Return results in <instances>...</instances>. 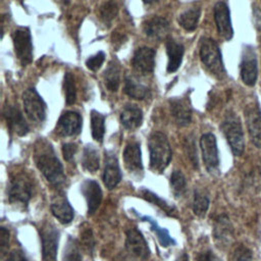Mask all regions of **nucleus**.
I'll list each match as a JSON object with an SVG mask.
<instances>
[{
  "label": "nucleus",
  "instance_id": "f257e3e1",
  "mask_svg": "<svg viewBox=\"0 0 261 261\" xmlns=\"http://www.w3.org/2000/svg\"><path fill=\"white\" fill-rule=\"evenodd\" d=\"M34 160L45 176L53 186H60L65 180L62 164L60 163L52 145L45 139H39L35 144Z\"/></svg>",
  "mask_w": 261,
  "mask_h": 261
},
{
  "label": "nucleus",
  "instance_id": "f03ea898",
  "mask_svg": "<svg viewBox=\"0 0 261 261\" xmlns=\"http://www.w3.org/2000/svg\"><path fill=\"white\" fill-rule=\"evenodd\" d=\"M150 152V167L154 172H162L171 160V148L167 137L160 132H154L148 140Z\"/></svg>",
  "mask_w": 261,
  "mask_h": 261
},
{
  "label": "nucleus",
  "instance_id": "7ed1b4c3",
  "mask_svg": "<svg viewBox=\"0 0 261 261\" xmlns=\"http://www.w3.org/2000/svg\"><path fill=\"white\" fill-rule=\"evenodd\" d=\"M200 58L207 70L218 79L225 76V68L222 62L221 52L217 43L210 38H202L200 41Z\"/></svg>",
  "mask_w": 261,
  "mask_h": 261
},
{
  "label": "nucleus",
  "instance_id": "20e7f679",
  "mask_svg": "<svg viewBox=\"0 0 261 261\" xmlns=\"http://www.w3.org/2000/svg\"><path fill=\"white\" fill-rule=\"evenodd\" d=\"M220 127L233 155L241 156L244 153L245 140L241 120L238 115L232 111L227 112Z\"/></svg>",
  "mask_w": 261,
  "mask_h": 261
},
{
  "label": "nucleus",
  "instance_id": "39448f33",
  "mask_svg": "<svg viewBox=\"0 0 261 261\" xmlns=\"http://www.w3.org/2000/svg\"><path fill=\"white\" fill-rule=\"evenodd\" d=\"M33 196V182L31 177L19 172L13 175L8 186V199L13 205L25 207Z\"/></svg>",
  "mask_w": 261,
  "mask_h": 261
},
{
  "label": "nucleus",
  "instance_id": "423d86ee",
  "mask_svg": "<svg viewBox=\"0 0 261 261\" xmlns=\"http://www.w3.org/2000/svg\"><path fill=\"white\" fill-rule=\"evenodd\" d=\"M150 255L148 244L136 227H129L126 230L125 239V261H144Z\"/></svg>",
  "mask_w": 261,
  "mask_h": 261
},
{
  "label": "nucleus",
  "instance_id": "0eeeda50",
  "mask_svg": "<svg viewBox=\"0 0 261 261\" xmlns=\"http://www.w3.org/2000/svg\"><path fill=\"white\" fill-rule=\"evenodd\" d=\"M22 102L24 112L30 120L35 123H42L46 119V103L36 89H27L22 94Z\"/></svg>",
  "mask_w": 261,
  "mask_h": 261
},
{
  "label": "nucleus",
  "instance_id": "6e6552de",
  "mask_svg": "<svg viewBox=\"0 0 261 261\" xmlns=\"http://www.w3.org/2000/svg\"><path fill=\"white\" fill-rule=\"evenodd\" d=\"M15 54L21 63L25 66L33 60V43L30 30L24 27L17 28L12 34Z\"/></svg>",
  "mask_w": 261,
  "mask_h": 261
},
{
  "label": "nucleus",
  "instance_id": "1a4fd4ad",
  "mask_svg": "<svg viewBox=\"0 0 261 261\" xmlns=\"http://www.w3.org/2000/svg\"><path fill=\"white\" fill-rule=\"evenodd\" d=\"M200 148L206 169L212 174L217 173L219 170V156L215 136L211 133L204 134L200 139Z\"/></svg>",
  "mask_w": 261,
  "mask_h": 261
},
{
  "label": "nucleus",
  "instance_id": "9d476101",
  "mask_svg": "<svg viewBox=\"0 0 261 261\" xmlns=\"http://www.w3.org/2000/svg\"><path fill=\"white\" fill-rule=\"evenodd\" d=\"M42 241V256L44 261H56L59 231L54 224L46 222L40 229Z\"/></svg>",
  "mask_w": 261,
  "mask_h": 261
},
{
  "label": "nucleus",
  "instance_id": "9b49d317",
  "mask_svg": "<svg viewBox=\"0 0 261 261\" xmlns=\"http://www.w3.org/2000/svg\"><path fill=\"white\" fill-rule=\"evenodd\" d=\"M241 77L245 85L253 87L258 76L257 55L253 47L245 46L242 52V60L240 64Z\"/></svg>",
  "mask_w": 261,
  "mask_h": 261
},
{
  "label": "nucleus",
  "instance_id": "f8f14e48",
  "mask_svg": "<svg viewBox=\"0 0 261 261\" xmlns=\"http://www.w3.org/2000/svg\"><path fill=\"white\" fill-rule=\"evenodd\" d=\"M244 113L251 141L256 147L261 148V109L258 103L248 104Z\"/></svg>",
  "mask_w": 261,
  "mask_h": 261
},
{
  "label": "nucleus",
  "instance_id": "ddd939ff",
  "mask_svg": "<svg viewBox=\"0 0 261 261\" xmlns=\"http://www.w3.org/2000/svg\"><path fill=\"white\" fill-rule=\"evenodd\" d=\"M3 115L7 127L11 134H14L18 137H23L29 133L30 127L18 107L14 105L5 106Z\"/></svg>",
  "mask_w": 261,
  "mask_h": 261
},
{
  "label": "nucleus",
  "instance_id": "4468645a",
  "mask_svg": "<svg viewBox=\"0 0 261 261\" xmlns=\"http://www.w3.org/2000/svg\"><path fill=\"white\" fill-rule=\"evenodd\" d=\"M82 116L75 111H66L61 114L56 124V133L62 137H72L81 133Z\"/></svg>",
  "mask_w": 261,
  "mask_h": 261
},
{
  "label": "nucleus",
  "instance_id": "2eb2a0df",
  "mask_svg": "<svg viewBox=\"0 0 261 261\" xmlns=\"http://www.w3.org/2000/svg\"><path fill=\"white\" fill-rule=\"evenodd\" d=\"M214 20L216 23V28L218 34L225 40H230L233 36V30L230 21V13L227 5L219 1L214 5L213 9Z\"/></svg>",
  "mask_w": 261,
  "mask_h": 261
},
{
  "label": "nucleus",
  "instance_id": "dca6fc26",
  "mask_svg": "<svg viewBox=\"0 0 261 261\" xmlns=\"http://www.w3.org/2000/svg\"><path fill=\"white\" fill-rule=\"evenodd\" d=\"M171 115L178 126H186L192 120V108L188 98L174 97L169 100Z\"/></svg>",
  "mask_w": 261,
  "mask_h": 261
},
{
  "label": "nucleus",
  "instance_id": "f3484780",
  "mask_svg": "<svg viewBox=\"0 0 261 261\" xmlns=\"http://www.w3.org/2000/svg\"><path fill=\"white\" fill-rule=\"evenodd\" d=\"M121 171L117 157L112 152H105V167L103 172V181L109 190L114 189L121 180Z\"/></svg>",
  "mask_w": 261,
  "mask_h": 261
},
{
  "label": "nucleus",
  "instance_id": "a211bd4d",
  "mask_svg": "<svg viewBox=\"0 0 261 261\" xmlns=\"http://www.w3.org/2000/svg\"><path fill=\"white\" fill-rule=\"evenodd\" d=\"M155 50L149 47H141L134 53L132 64L136 71L141 73H149L155 67Z\"/></svg>",
  "mask_w": 261,
  "mask_h": 261
},
{
  "label": "nucleus",
  "instance_id": "6ab92c4d",
  "mask_svg": "<svg viewBox=\"0 0 261 261\" xmlns=\"http://www.w3.org/2000/svg\"><path fill=\"white\" fill-rule=\"evenodd\" d=\"M81 192L87 202L88 214H94L99 208L103 196L99 184L94 179H86L81 186Z\"/></svg>",
  "mask_w": 261,
  "mask_h": 261
},
{
  "label": "nucleus",
  "instance_id": "aec40b11",
  "mask_svg": "<svg viewBox=\"0 0 261 261\" xmlns=\"http://www.w3.org/2000/svg\"><path fill=\"white\" fill-rule=\"evenodd\" d=\"M51 212L62 224L69 223L74 216V211L63 193L57 194L51 201Z\"/></svg>",
  "mask_w": 261,
  "mask_h": 261
},
{
  "label": "nucleus",
  "instance_id": "412c9836",
  "mask_svg": "<svg viewBox=\"0 0 261 261\" xmlns=\"http://www.w3.org/2000/svg\"><path fill=\"white\" fill-rule=\"evenodd\" d=\"M123 162L129 173L138 175L143 172L142 153L139 143L132 142L125 146L123 151Z\"/></svg>",
  "mask_w": 261,
  "mask_h": 261
},
{
  "label": "nucleus",
  "instance_id": "4be33fe9",
  "mask_svg": "<svg viewBox=\"0 0 261 261\" xmlns=\"http://www.w3.org/2000/svg\"><path fill=\"white\" fill-rule=\"evenodd\" d=\"M213 236L219 247H226L233 236V227L226 215H219L214 222Z\"/></svg>",
  "mask_w": 261,
  "mask_h": 261
},
{
  "label": "nucleus",
  "instance_id": "5701e85b",
  "mask_svg": "<svg viewBox=\"0 0 261 261\" xmlns=\"http://www.w3.org/2000/svg\"><path fill=\"white\" fill-rule=\"evenodd\" d=\"M169 22L161 16H153L144 22L143 31L146 36L155 40H162L169 33Z\"/></svg>",
  "mask_w": 261,
  "mask_h": 261
},
{
  "label": "nucleus",
  "instance_id": "b1692460",
  "mask_svg": "<svg viewBox=\"0 0 261 261\" xmlns=\"http://www.w3.org/2000/svg\"><path fill=\"white\" fill-rule=\"evenodd\" d=\"M166 53L168 56V63H167V71L174 72L180 66L182 56L185 53V48L182 44L177 43L175 40L168 38L165 43Z\"/></svg>",
  "mask_w": 261,
  "mask_h": 261
},
{
  "label": "nucleus",
  "instance_id": "393cba45",
  "mask_svg": "<svg viewBox=\"0 0 261 261\" xmlns=\"http://www.w3.org/2000/svg\"><path fill=\"white\" fill-rule=\"evenodd\" d=\"M120 121L126 129H137L143 122V112L141 108L134 104L125 105L120 113Z\"/></svg>",
  "mask_w": 261,
  "mask_h": 261
},
{
  "label": "nucleus",
  "instance_id": "a878e982",
  "mask_svg": "<svg viewBox=\"0 0 261 261\" xmlns=\"http://www.w3.org/2000/svg\"><path fill=\"white\" fill-rule=\"evenodd\" d=\"M124 93L136 100H143L149 96V89L134 76H126L124 80Z\"/></svg>",
  "mask_w": 261,
  "mask_h": 261
},
{
  "label": "nucleus",
  "instance_id": "bb28decb",
  "mask_svg": "<svg viewBox=\"0 0 261 261\" xmlns=\"http://www.w3.org/2000/svg\"><path fill=\"white\" fill-rule=\"evenodd\" d=\"M104 82L106 88L110 92H116L120 85V66L115 60L109 62L104 71Z\"/></svg>",
  "mask_w": 261,
  "mask_h": 261
},
{
  "label": "nucleus",
  "instance_id": "cd10ccee",
  "mask_svg": "<svg viewBox=\"0 0 261 261\" xmlns=\"http://www.w3.org/2000/svg\"><path fill=\"white\" fill-rule=\"evenodd\" d=\"M82 166L88 171L94 173L99 169L100 158L98 150L93 145H87L83 150L82 155Z\"/></svg>",
  "mask_w": 261,
  "mask_h": 261
},
{
  "label": "nucleus",
  "instance_id": "c85d7f7f",
  "mask_svg": "<svg viewBox=\"0 0 261 261\" xmlns=\"http://www.w3.org/2000/svg\"><path fill=\"white\" fill-rule=\"evenodd\" d=\"M200 15H201V9L198 7H192L185 10L182 13H180L177 20L179 25L184 30L188 32H193L196 30L198 25Z\"/></svg>",
  "mask_w": 261,
  "mask_h": 261
},
{
  "label": "nucleus",
  "instance_id": "c756f323",
  "mask_svg": "<svg viewBox=\"0 0 261 261\" xmlns=\"http://www.w3.org/2000/svg\"><path fill=\"white\" fill-rule=\"evenodd\" d=\"M91 132L93 139L102 143L105 134V116L97 110L91 111Z\"/></svg>",
  "mask_w": 261,
  "mask_h": 261
},
{
  "label": "nucleus",
  "instance_id": "7c9ffc66",
  "mask_svg": "<svg viewBox=\"0 0 261 261\" xmlns=\"http://www.w3.org/2000/svg\"><path fill=\"white\" fill-rule=\"evenodd\" d=\"M144 221H148L151 224V228L152 230L156 233L157 239L159 241V243L161 244L162 247H168V246H172L175 244V241L169 236L168 231L165 228L160 227L156 221H154L152 218L148 217V216H142L141 217Z\"/></svg>",
  "mask_w": 261,
  "mask_h": 261
},
{
  "label": "nucleus",
  "instance_id": "2f4dec72",
  "mask_svg": "<svg viewBox=\"0 0 261 261\" xmlns=\"http://www.w3.org/2000/svg\"><path fill=\"white\" fill-rule=\"evenodd\" d=\"M170 188L176 198L181 197L187 190V180L180 170H174L170 176Z\"/></svg>",
  "mask_w": 261,
  "mask_h": 261
},
{
  "label": "nucleus",
  "instance_id": "473e14b6",
  "mask_svg": "<svg viewBox=\"0 0 261 261\" xmlns=\"http://www.w3.org/2000/svg\"><path fill=\"white\" fill-rule=\"evenodd\" d=\"M209 198L206 194L196 191L193 201V211L197 216L203 217L209 208Z\"/></svg>",
  "mask_w": 261,
  "mask_h": 261
},
{
  "label": "nucleus",
  "instance_id": "72a5a7b5",
  "mask_svg": "<svg viewBox=\"0 0 261 261\" xmlns=\"http://www.w3.org/2000/svg\"><path fill=\"white\" fill-rule=\"evenodd\" d=\"M62 261H82L79 244L76 240L72 238H68L66 245L63 249L62 254Z\"/></svg>",
  "mask_w": 261,
  "mask_h": 261
},
{
  "label": "nucleus",
  "instance_id": "f704fd0d",
  "mask_svg": "<svg viewBox=\"0 0 261 261\" xmlns=\"http://www.w3.org/2000/svg\"><path fill=\"white\" fill-rule=\"evenodd\" d=\"M142 196H143L147 201H149V202H151V203L157 205L158 207H160V208H161L166 214H168V215L173 216L174 213L176 212V210H175V208H174L173 206L169 205L166 201H164L163 199H161L160 197H158L156 194H154V193H152V192H150V191H148V190H143V191H142Z\"/></svg>",
  "mask_w": 261,
  "mask_h": 261
},
{
  "label": "nucleus",
  "instance_id": "c9c22d12",
  "mask_svg": "<svg viewBox=\"0 0 261 261\" xmlns=\"http://www.w3.org/2000/svg\"><path fill=\"white\" fill-rule=\"evenodd\" d=\"M117 13H118V7H117V4L114 3L113 1H107L103 3L99 8L100 18L106 24L111 23V21L115 18Z\"/></svg>",
  "mask_w": 261,
  "mask_h": 261
},
{
  "label": "nucleus",
  "instance_id": "e433bc0d",
  "mask_svg": "<svg viewBox=\"0 0 261 261\" xmlns=\"http://www.w3.org/2000/svg\"><path fill=\"white\" fill-rule=\"evenodd\" d=\"M63 88L65 92V102L67 105H72L76 99V88L74 79L70 72H65Z\"/></svg>",
  "mask_w": 261,
  "mask_h": 261
},
{
  "label": "nucleus",
  "instance_id": "4c0bfd02",
  "mask_svg": "<svg viewBox=\"0 0 261 261\" xmlns=\"http://www.w3.org/2000/svg\"><path fill=\"white\" fill-rule=\"evenodd\" d=\"M80 236H81V244L84 247V249L87 252L92 253L94 246H95V241H94V237H93L91 227L88 226L87 224L82 225Z\"/></svg>",
  "mask_w": 261,
  "mask_h": 261
},
{
  "label": "nucleus",
  "instance_id": "58836bf2",
  "mask_svg": "<svg viewBox=\"0 0 261 261\" xmlns=\"http://www.w3.org/2000/svg\"><path fill=\"white\" fill-rule=\"evenodd\" d=\"M252 260V252L249 248L244 245L237 246L229 257V261H251Z\"/></svg>",
  "mask_w": 261,
  "mask_h": 261
},
{
  "label": "nucleus",
  "instance_id": "ea45409f",
  "mask_svg": "<svg viewBox=\"0 0 261 261\" xmlns=\"http://www.w3.org/2000/svg\"><path fill=\"white\" fill-rule=\"evenodd\" d=\"M104 60H105V54H104V52L100 51L97 54L89 57L86 61V65L90 70L96 71L101 67Z\"/></svg>",
  "mask_w": 261,
  "mask_h": 261
},
{
  "label": "nucleus",
  "instance_id": "a19ab883",
  "mask_svg": "<svg viewBox=\"0 0 261 261\" xmlns=\"http://www.w3.org/2000/svg\"><path fill=\"white\" fill-rule=\"evenodd\" d=\"M76 151H77L76 144L66 143V144H63V146H62V155L66 161H71L73 159Z\"/></svg>",
  "mask_w": 261,
  "mask_h": 261
},
{
  "label": "nucleus",
  "instance_id": "79ce46f5",
  "mask_svg": "<svg viewBox=\"0 0 261 261\" xmlns=\"http://www.w3.org/2000/svg\"><path fill=\"white\" fill-rule=\"evenodd\" d=\"M187 149H188V155L190 160L192 161V164L196 167H198V158H197V149L195 147V143L193 140H188L187 142Z\"/></svg>",
  "mask_w": 261,
  "mask_h": 261
},
{
  "label": "nucleus",
  "instance_id": "37998d69",
  "mask_svg": "<svg viewBox=\"0 0 261 261\" xmlns=\"http://www.w3.org/2000/svg\"><path fill=\"white\" fill-rule=\"evenodd\" d=\"M197 261H221L212 251L205 250L197 255Z\"/></svg>",
  "mask_w": 261,
  "mask_h": 261
},
{
  "label": "nucleus",
  "instance_id": "c03bdc74",
  "mask_svg": "<svg viewBox=\"0 0 261 261\" xmlns=\"http://www.w3.org/2000/svg\"><path fill=\"white\" fill-rule=\"evenodd\" d=\"M0 236H1V240H0L1 252H2V255H4L6 253V251H7V248H8L9 232H8V230L5 227H1L0 228Z\"/></svg>",
  "mask_w": 261,
  "mask_h": 261
},
{
  "label": "nucleus",
  "instance_id": "a18cd8bd",
  "mask_svg": "<svg viewBox=\"0 0 261 261\" xmlns=\"http://www.w3.org/2000/svg\"><path fill=\"white\" fill-rule=\"evenodd\" d=\"M5 261H28V259L20 250H13L7 255Z\"/></svg>",
  "mask_w": 261,
  "mask_h": 261
},
{
  "label": "nucleus",
  "instance_id": "49530a36",
  "mask_svg": "<svg viewBox=\"0 0 261 261\" xmlns=\"http://www.w3.org/2000/svg\"><path fill=\"white\" fill-rule=\"evenodd\" d=\"M175 261H189V257H188V255H187L186 253H181V254L177 257V259H176Z\"/></svg>",
  "mask_w": 261,
  "mask_h": 261
},
{
  "label": "nucleus",
  "instance_id": "de8ad7c7",
  "mask_svg": "<svg viewBox=\"0 0 261 261\" xmlns=\"http://www.w3.org/2000/svg\"><path fill=\"white\" fill-rule=\"evenodd\" d=\"M158 0H143V2L145 3V4H153V3H155V2H157Z\"/></svg>",
  "mask_w": 261,
  "mask_h": 261
},
{
  "label": "nucleus",
  "instance_id": "09e8293b",
  "mask_svg": "<svg viewBox=\"0 0 261 261\" xmlns=\"http://www.w3.org/2000/svg\"><path fill=\"white\" fill-rule=\"evenodd\" d=\"M62 2L65 4V5H68L70 3V0H62Z\"/></svg>",
  "mask_w": 261,
  "mask_h": 261
},
{
  "label": "nucleus",
  "instance_id": "8fccbe9b",
  "mask_svg": "<svg viewBox=\"0 0 261 261\" xmlns=\"http://www.w3.org/2000/svg\"><path fill=\"white\" fill-rule=\"evenodd\" d=\"M259 171H260V175H261V162H260V166H259Z\"/></svg>",
  "mask_w": 261,
  "mask_h": 261
}]
</instances>
